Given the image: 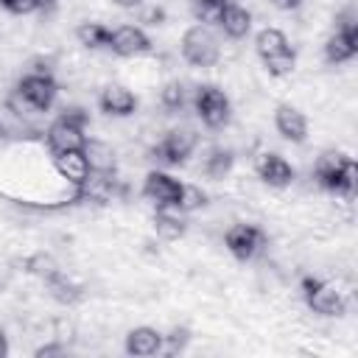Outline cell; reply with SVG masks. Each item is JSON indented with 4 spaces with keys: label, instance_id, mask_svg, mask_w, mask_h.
I'll return each mask as SVG.
<instances>
[{
    "label": "cell",
    "instance_id": "31",
    "mask_svg": "<svg viewBox=\"0 0 358 358\" xmlns=\"http://www.w3.org/2000/svg\"><path fill=\"white\" fill-rule=\"evenodd\" d=\"M67 352V344H62V341H56V338H50L48 344H42V347H36V358H56V355H64Z\"/></svg>",
    "mask_w": 358,
    "mask_h": 358
},
{
    "label": "cell",
    "instance_id": "19",
    "mask_svg": "<svg viewBox=\"0 0 358 358\" xmlns=\"http://www.w3.org/2000/svg\"><path fill=\"white\" fill-rule=\"evenodd\" d=\"M218 25H221V31H224L229 39H243V36L252 31V14H249L243 6L229 3V6L221 11Z\"/></svg>",
    "mask_w": 358,
    "mask_h": 358
},
{
    "label": "cell",
    "instance_id": "11",
    "mask_svg": "<svg viewBox=\"0 0 358 358\" xmlns=\"http://www.w3.org/2000/svg\"><path fill=\"white\" fill-rule=\"evenodd\" d=\"M255 173L271 187H285L294 182V168L274 151H263L255 157Z\"/></svg>",
    "mask_w": 358,
    "mask_h": 358
},
{
    "label": "cell",
    "instance_id": "16",
    "mask_svg": "<svg viewBox=\"0 0 358 358\" xmlns=\"http://www.w3.org/2000/svg\"><path fill=\"white\" fill-rule=\"evenodd\" d=\"M126 352L134 355V358H148V355L162 352V333L154 330V327H145V324L129 330V336H126Z\"/></svg>",
    "mask_w": 358,
    "mask_h": 358
},
{
    "label": "cell",
    "instance_id": "13",
    "mask_svg": "<svg viewBox=\"0 0 358 358\" xmlns=\"http://www.w3.org/2000/svg\"><path fill=\"white\" fill-rule=\"evenodd\" d=\"M98 106H101V112L109 115V117H129V115H134V109H137V98H134V92H131L129 87H123V84H109V87H103V92H101V98H98Z\"/></svg>",
    "mask_w": 358,
    "mask_h": 358
},
{
    "label": "cell",
    "instance_id": "29",
    "mask_svg": "<svg viewBox=\"0 0 358 358\" xmlns=\"http://www.w3.org/2000/svg\"><path fill=\"white\" fill-rule=\"evenodd\" d=\"M187 341H190V330L187 327H171V333L162 336V350L168 355H176V352H182L187 347Z\"/></svg>",
    "mask_w": 358,
    "mask_h": 358
},
{
    "label": "cell",
    "instance_id": "10",
    "mask_svg": "<svg viewBox=\"0 0 358 358\" xmlns=\"http://www.w3.org/2000/svg\"><path fill=\"white\" fill-rule=\"evenodd\" d=\"M109 50L117 53V56H140V53L151 50V39L137 25H120L109 36Z\"/></svg>",
    "mask_w": 358,
    "mask_h": 358
},
{
    "label": "cell",
    "instance_id": "5",
    "mask_svg": "<svg viewBox=\"0 0 358 358\" xmlns=\"http://www.w3.org/2000/svg\"><path fill=\"white\" fill-rule=\"evenodd\" d=\"M193 109H196V115L201 117V123L207 129H221L229 120V98L224 95V90H218L213 84L196 87Z\"/></svg>",
    "mask_w": 358,
    "mask_h": 358
},
{
    "label": "cell",
    "instance_id": "24",
    "mask_svg": "<svg viewBox=\"0 0 358 358\" xmlns=\"http://www.w3.org/2000/svg\"><path fill=\"white\" fill-rule=\"evenodd\" d=\"M229 3L235 0H193V14L204 25H218V17Z\"/></svg>",
    "mask_w": 358,
    "mask_h": 358
},
{
    "label": "cell",
    "instance_id": "34",
    "mask_svg": "<svg viewBox=\"0 0 358 358\" xmlns=\"http://www.w3.org/2000/svg\"><path fill=\"white\" fill-rule=\"evenodd\" d=\"M302 0H271V6L274 8H280V11H291V8H296Z\"/></svg>",
    "mask_w": 358,
    "mask_h": 358
},
{
    "label": "cell",
    "instance_id": "15",
    "mask_svg": "<svg viewBox=\"0 0 358 358\" xmlns=\"http://www.w3.org/2000/svg\"><path fill=\"white\" fill-rule=\"evenodd\" d=\"M53 168L62 179H67L73 187H78L87 176H90V165H87V157L84 151H62V154H53Z\"/></svg>",
    "mask_w": 358,
    "mask_h": 358
},
{
    "label": "cell",
    "instance_id": "17",
    "mask_svg": "<svg viewBox=\"0 0 358 358\" xmlns=\"http://www.w3.org/2000/svg\"><path fill=\"white\" fill-rule=\"evenodd\" d=\"M45 282V288H48V294L59 302V305H78L81 299H84V285H78V282H73L67 274H62V271H53L50 277H45L42 280Z\"/></svg>",
    "mask_w": 358,
    "mask_h": 358
},
{
    "label": "cell",
    "instance_id": "6",
    "mask_svg": "<svg viewBox=\"0 0 358 358\" xmlns=\"http://www.w3.org/2000/svg\"><path fill=\"white\" fill-rule=\"evenodd\" d=\"M31 109L36 112H48L56 101V92H59V84L53 78V73H25L14 90Z\"/></svg>",
    "mask_w": 358,
    "mask_h": 358
},
{
    "label": "cell",
    "instance_id": "37",
    "mask_svg": "<svg viewBox=\"0 0 358 358\" xmlns=\"http://www.w3.org/2000/svg\"><path fill=\"white\" fill-rule=\"evenodd\" d=\"M3 134H6V129H3V123H0V137H3Z\"/></svg>",
    "mask_w": 358,
    "mask_h": 358
},
{
    "label": "cell",
    "instance_id": "38",
    "mask_svg": "<svg viewBox=\"0 0 358 358\" xmlns=\"http://www.w3.org/2000/svg\"><path fill=\"white\" fill-rule=\"evenodd\" d=\"M45 3H48V0H45Z\"/></svg>",
    "mask_w": 358,
    "mask_h": 358
},
{
    "label": "cell",
    "instance_id": "36",
    "mask_svg": "<svg viewBox=\"0 0 358 358\" xmlns=\"http://www.w3.org/2000/svg\"><path fill=\"white\" fill-rule=\"evenodd\" d=\"M6 352H8V338H6V333L0 330V358H3Z\"/></svg>",
    "mask_w": 358,
    "mask_h": 358
},
{
    "label": "cell",
    "instance_id": "23",
    "mask_svg": "<svg viewBox=\"0 0 358 358\" xmlns=\"http://www.w3.org/2000/svg\"><path fill=\"white\" fill-rule=\"evenodd\" d=\"M232 162H235L232 151H227V148H215V151L207 154L201 171H204V176H210V179H224V176L232 171Z\"/></svg>",
    "mask_w": 358,
    "mask_h": 358
},
{
    "label": "cell",
    "instance_id": "28",
    "mask_svg": "<svg viewBox=\"0 0 358 358\" xmlns=\"http://www.w3.org/2000/svg\"><path fill=\"white\" fill-rule=\"evenodd\" d=\"M263 64H266L268 76L282 78V76H291V70H294V64H296V53H294V50H285V53H280V56L263 59Z\"/></svg>",
    "mask_w": 358,
    "mask_h": 358
},
{
    "label": "cell",
    "instance_id": "18",
    "mask_svg": "<svg viewBox=\"0 0 358 358\" xmlns=\"http://www.w3.org/2000/svg\"><path fill=\"white\" fill-rule=\"evenodd\" d=\"M81 151L87 157L90 171H95V173H115V151H112L109 143H103L98 137H87Z\"/></svg>",
    "mask_w": 358,
    "mask_h": 358
},
{
    "label": "cell",
    "instance_id": "14",
    "mask_svg": "<svg viewBox=\"0 0 358 358\" xmlns=\"http://www.w3.org/2000/svg\"><path fill=\"white\" fill-rule=\"evenodd\" d=\"M274 126H277V131H280L288 143H305V137H308V120H305V115H302L296 106H291V103L277 106V112H274Z\"/></svg>",
    "mask_w": 358,
    "mask_h": 358
},
{
    "label": "cell",
    "instance_id": "33",
    "mask_svg": "<svg viewBox=\"0 0 358 358\" xmlns=\"http://www.w3.org/2000/svg\"><path fill=\"white\" fill-rule=\"evenodd\" d=\"M50 70H53V62L50 59H34L28 73H50Z\"/></svg>",
    "mask_w": 358,
    "mask_h": 358
},
{
    "label": "cell",
    "instance_id": "20",
    "mask_svg": "<svg viewBox=\"0 0 358 358\" xmlns=\"http://www.w3.org/2000/svg\"><path fill=\"white\" fill-rule=\"evenodd\" d=\"M255 48H257V56L260 59H271V56H280L285 50H294L291 42H288V36L280 28H263V31H257Z\"/></svg>",
    "mask_w": 358,
    "mask_h": 358
},
{
    "label": "cell",
    "instance_id": "35",
    "mask_svg": "<svg viewBox=\"0 0 358 358\" xmlns=\"http://www.w3.org/2000/svg\"><path fill=\"white\" fill-rule=\"evenodd\" d=\"M115 6H120V8H137L143 0H112Z\"/></svg>",
    "mask_w": 358,
    "mask_h": 358
},
{
    "label": "cell",
    "instance_id": "9",
    "mask_svg": "<svg viewBox=\"0 0 358 358\" xmlns=\"http://www.w3.org/2000/svg\"><path fill=\"white\" fill-rule=\"evenodd\" d=\"M179 193H182V182L162 173V171H151L143 182V196L157 207V210H171L176 207L179 201Z\"/></svg>",
    "mask_w": 358,
    "mask_h": 358
},
{
    "label": "cell",
    "instance_id": "8",
    "mask_svg": "<svg viewBox=\"0 0 358 358\" xmlns=\"http://www.w3.org/2000/svg\"><path fill=\"white\" fill-rule=\"evenodd\" d=\"M224 243H227V249L232 252L235 260L246 263L266 246V232L260 227H255V224H235V227L227 229Z\"/></svg>",
    "mask_w": 358,
    "mask_h": 358
},
{
    "label": "cell",
    "instance_id": "12",
    "mask_svg": "<svg viewBox=\"0 0 358 358\" xmlns=\"http://www.w3.org/2000/svg\"><path fill=\"white\" fill-rule=\"evenodd\" d=\"M355 53H358V25L336 28V34L324 42V59L330 64H344L355 59Z\"/></svg>",
    "mask_w": 358,
    "mask_h": 358
},
{
    "label": "cell",
    "instance_id": "26",
    "mask_svg": "<svg viewBox=\"0 0 358 358\" xmlns=\"http://www.w3.org/2000/svg\"><path fill=\"white\" fill-rule=\"evenodd\" d=\"M25 271L28 274H34V277H50L53 271H59V263H56V257L53 255H48V252H36V255H31V257H25Z\"/></svg>",
    "mask_w": 358,
    "mask_h": 358
},
{
    "label": "cell",
    "instance_id": "22",
    "mask_svg": "<svg viewBox=\"0 0 358 358\" xmlns=\"http://www.w3.org/2000/svg\"><path fill=\"white\" fill-rule=\"evenodd\" d=\"M154 229H157V235L165 238V241H179V238L185 235L187 224H185L179 215L168 213V210H157V215H154Z\"/></svg>",
    "mask_w": 358,
    "mask_h": 358
},
{
    "label": "cell",
    "instance_id": "32",
    "mask_svg": "<svg viewBox=\"0 0 358 358\" xmlns=\"http://www.w3.org/2000/svg\"><path fill=\"white\" fill-rule=\"evenodd\" d=\"M162 20H165V11L159 6H151L148 11H143V22L145 25H162Z\"/></svg>",
    "mask_w": 358,
    "mask_h": 358
},
{
    "label": "cell",
    "instance_id": "1",
    "mask_svg": "<svg viewBox=\"0 0 358 358\" xmlns=\"http://www.w3.org/2000/svg\"><path fill=\"white\" fill-rule=\"evenodd\" d=\"M313 179L324 190L336 193V199L350 201L355 196V185H358V165L344 151L330 148V151H322L316 157V162H313Z\"/></svg>",
    "mask_w": 358,
    "mask_h": 358
},
{
    "label": "cell",
    "instance_id": "21",
    "mask_svg": "<svg viewBox=\"0 0 358 358\" xmlns=\"http://www.w3.org/2000/svg\"><path fill=\"white\" fill-rule=\"evenodd\" d=\"M109 36H112V28L101 25V22H81L76 28V39L90 48V50H98V48H109Z\"/></svg>",
    "mask_w": 358,
    "mask_h": 358
},
{
    "label": "cell",
    "instance_id": "4",
    "mask_svg": "<svg viewBox=\"0 0 358 358\" xmlns=\"http://www.w3.org/2000/svg\"><path fill=\"white\" fill-rule=\"evenodd\" d=\"M218 39L207 25H193L182 36V56L193 67H213L218 62Z\"/></svg>",
    "mask_w": 358,
    "mask_h": 358
},
{
    "label": "cell",
    "instance_id": "25",
    "mask_svg": "<svg viewBox=\"0 0 358 358\" xmlns=\"http://www.w3.org/2000/svg\"><path fill=\"white\" fill-rule=\"evenodd\" d=\"M159 103L168 109V112H179L185 103H187V90L182 81H168L159 92Z\"/></svg>",
    "mask_w": 358,
    "mask_h": 358
},
{
    "label": "cell",
    "instance_id": "2",
    "mask_svg": "<svg viewBox=\"0 0 358 358\" xmlns=\"http://www.w3.org/2000/svg\"><path fill=\"white\" fill-rule=\"evenodd\" d=\"M90 123V115L81 109V106H64L62 115L50 123L45 140H48V148L50 154H62V151H78L84 148V129Z\"/></svg>",
    "mask_w": 358,
    "mask_h": 358
},
{
    "label": "cell",
    "instance_id": "3",
    "mask_svg": "<svg viewBox=\"0 0 358 358\" xmlns=\"http://www.w3.org/2000/svg\"><path fill=\"white\" fill-rule=\"evenodd\" d=\"M302 296L308 302V308L319 316H341L347 310V299L344 294L336 288V282L319 280V277H302Z\"/></svg>",
    "mask_w": 358,
    "mask_h": 358
},
{
    "label": "cell",
    "instance_id": "27",
    "mask_svg": "<svg viewBox=\"0 0 358 358\" xmlns=\"http://www.w3.org/2000/svg\"><path fill=\"white\" fill-rule=\"evenodd\" d=\"M204 204H207V193H204L199 185H182L176 210H182V213H193V210H199V207H204Z\"/></svg>",
    "mask_w": 358,
    "mask_h": 358
},
{
    "label": "cell",
    "instance_id": "7",
    "mask_svg": "<svg viewBox=\"0 0 358 358\" xmlns=\"http://www.w3.org/2000/svg\"><path fill=\"white\" fill-rule=\"evenodd\" d=\"M196 148V131L193 129H171L157 145H151V159L159 165H179L185 162Z\"/></svg>",
    "mask_w": 358,
    "mask_h": 358
},
{
    "label": "cell",
    "instance_id": "30",
    "mask_svg": "<svg viewBox=\"0 0 358 358\" xmlns=\"http://www.w3.org/2000/svg\"><path fill=\"white\" fill-rule=\"evenodd\" d=\"M0 6L11 14H31L45 6V0H0Z\"/></svg>",
    "mask_w": 358,
    "mask_h": 358
}]
</instances>
